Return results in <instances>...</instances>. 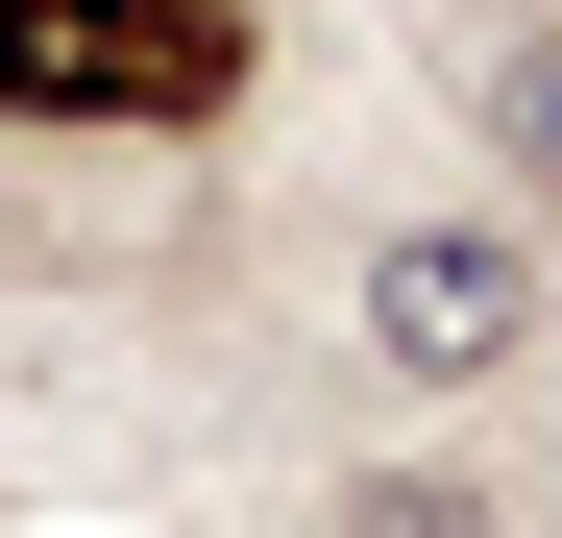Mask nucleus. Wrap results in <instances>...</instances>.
Masks as SVG:
<instances>
[{"instance_id": "obj_1", "label": "nucleus", "mask_w": 562, "mask_h": 538, "mask_svg": "<svg viewBox=\"0 0 562 538\" xmlns=\"http://www.w3.org/2000/svg\"><path fill=\"white\" fill-rule=\"evenodd\" d=\"M538 318H562L538 197H416V221H367V269H342V343H367L392 392H490V368H538Z\"/></svg>"}, {"instance_id": "obj_2", "label": "nucleus", "mask_w": 562, "mask_h": 538, "mask_svg": "<svg viewBox=\"0 0 562 538\" xmlns=\"http://www.w3.org/2000/svg\"><path fill=\"white\" fill-rule=\"evenodd\" d=\"M0 123H123V0H0Z\"/></svg>"}, {"instance_id": "obj_3", "label": "nucleus", "mask_w": 562, "mask_h": 538, "mask_svg": "<svg viewBox=\"0 0 562 538\" xmlns=\"http://www.w3.org/2000/svg\"><path fill=\"white\" fill-rule=\"evenodd\" d=\"M245 99V25L221 0H123V123H221Z\"/></svg>"}, {"instance_id": "obj_4", "label": "nucleus", "mask_w": 562, "mask_h": 538, "mask_svg": "<svg viewBox=\"0 0 562 538\" xmlns=\"http://www.w3.org/2000/svg\"><path fill=\"white\" fill-rule=\"evenodd\" d=\"M464 123H490V171H514V197H562V25H514L490 74H464Z\"/></svg>"}, {"instance_id": "obj_5", "label": "nucleus", "mask_w": 562, "mask_h": 538, "mask_svg": "<svg viewBox=\"0 0 562 538\" xmlns=\"http://www.w3.org/2000/svg\"><path fill=\"white\" fill-rule=\"evenodd\" d=\"M318 538H514V490H490V466H367Z\"/></svg>"}]
</instances>
